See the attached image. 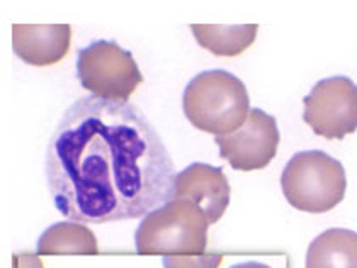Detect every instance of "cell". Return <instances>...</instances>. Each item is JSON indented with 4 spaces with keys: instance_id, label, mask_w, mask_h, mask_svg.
Segmentation results:
<instances>
[{
    "instance_id": "5b68a950",
    "label": "cell",
    "mask_w": 357,
    "mask_h": 268,
    "mask_svg": "<svg viewBox=\"0 0 357 268\" xmlns=\"http://www.w3.org/2000/svg\"><path fill=\"white\" fill-rule=\"evenodd\" d=\"M77 79L96 97L128 102L143 81V73L131 52L116 41L96 40L79 52Z\"/></svg>"
},
{
    "instance_id": "4fadbf2b",
    "label": "cell",
    "mask_w": 357,
    "mask_h": 268,
    "mask_svg": "<svg viewBox=\"0 0 357 268\" xmlns=\"http://www.w3.org/2000/svg\"><path fill=\"white\" fill-rule=\"evenodd\" d=\"M223 262L221 253H203V255H176L164 256V268H220Z\"/></svg>"
},
{
    "instance_id": "8fae6325",
    "label": "cell",
    "mask_w": 357,
    "mask_h": 268,
    "mask_svg": "<svg viewBox=\"0 0 357 268\" xmlns=\"http://www.w3.org/2000/svg\"><path fill=\"white\" fill-rule=\"evenodd\" d=\"M40 255H97L99 244L85 224L63 221L50 226L38 239Z\"/></svg>"
},
{
    "instance_id": "5bb4252c",
    "label": "cell",
    "mask_w": 357,
    "mask_h": 268,
    "mask_svg": "<svg viewBox=\"0 0 357 268\" xmlns=\"http://www.w3.org/2000/svg\"><path fill=\"white\" fill-rule=\"evenodd\" d=\"M17 263H19V268H43L41 260L33 255H19Z\"/></svg>"
},
{
    "instance_id": "52a82bcc",
    "label": "cell",
    "mask_w": 357,
    "mask_h": 268,
    "mask_svg": "<svg viewBox=\"0 0 357 268\" xmlns=\"http://www.w3.org/2000/svg\"><path fill=\"white\" fill-rule=\"evenodd\" d=\"M220 155L231 168L240 172L262 170L274 160L278 153L279 127L275 118L262 109H250L245 124L235 133L216 136Z\"/></svg>"
},
{
    "instance_id": "ba28073f",
    "label": "cell",
    "mask_w": 357,
    "mask_h": 268,
    "mask_svg": "<svg viewBox=\"0 0 357 268\" xmlns=\"http://www.w3.org/2000/svg\"><path fill=\"white\" fill-rule=\"evenodd\" d=\"M172 199L194 202L206 214L208 223L215 224L230 204V184L223 168L192 163L177 173Z\"/></svg>"
},
{
    "instance_id": "277c9868",
    "label": "cell",
    "mask_w": 357,
    "mask_h": 268,
    "mask_svg": "<svg viewBox=\"0 0 357 268\" xmlns=\"http://www.w3.org/2000/svg\"><path fill=\"white\" fill-rule=\"evenodd\" d=\"M281 189L294 209L324 214L344 200L347 177L342 163L325 151H300L282 170Z\"/></svg>"
},
{
    "instance_id": "3957f363",
    "label": "cell",
    "mask_w": 357,
    "mask_h": 268,
    "mask_svg": "<svg viewBox=\"0 0 357 268\" xmlns=\"http://www.w3.org/2000/svg\"><path fill=\"white\" fill-rule=\"evenodd\" d=\"M208 228V217L199 205L172 199L143 217L135 232V248L139 255H203Z\"/></svg>"
},
{
    "instance_id": "8992f818",
    "label": "cell",
    "mask_w": 357,
    "mask_h": 268,
    "mask_svg": "<svg viewBox=\"0 0 357 268\" xmlns=\"http://www.w3.org/2000/svg\"><path fill=\"white\" fill-rule=\"evenodd\" d=\"M303 106V119L321 138L344 139L357 131V85L349 77L317 81Z\"/></svg>"
},
{
    "instance_id": "7c38bea8",
    "label": "cell",
    "mask_w": 357,
    "mask_h": 268,
    "mask_svg": "<svg viewBox=\"0 0 357 268\" xmlns=\"http://www.w3.org/2000/svg\"><path fill=\"white\" fill-rule=\"evenodd\" d=\"M194 38L204 49L215 56H238L254 45L259 24L218 26V24H191Z\"/></svg>"
},
{
    "instance_id": "7a4b0ae2",
    "label": "cell",
    "mask_w": 357,
    "mask_h": 268,
    "mask_svg": "<svg viewBox=\"0 0 357 268\" xmlns=\"http://www.w3.org/2000/svg\"><path fill=\"white\" fill-rule=\"evenodd\" d=\"M185 118L194 127L227 136L243 126L250 112V97L242 80L227 70H208L189 81L182 97Z\"/></svg>"
},
{
    "instance_id": "9c48e42d",
    "label": "cell",
    "mask_w": 357,
    "mask_h": 268,
    "mask_svg": "<svg viewBox=\"0 0 357 268\" xmlns=\"http://www.w3.org/2000/svg\"><path fill=\"white\" fill-rule=\"evenodd\" d=\"M72 45L68 24H13V49L33 67H50L63 60Z\"/></svg>"
},
{
    "instance_id": "9a60e30c",
    "label": "cell",
    "mask_w": 357,
    "mask_h": 268,
    "mask_svg": "<svg viewBox=\"0 0 357 268\" xmlns=\"http://www.w3.org/2000/svg\"><path fill=\"white\" fill-rule=\"evenodd\" d=\"M230 268H273L266 263L261 262H243V263H236V265H231Z\"/></svg>"
},
{
    "instance_id": "30bf717a",
    "label": "cell",
    "mask_w": 357,
    "mask_h": 268,
    "mask_svg": "<svg viewBox=\"0 0 357 268\" xmlns=\"http://www.w3.org/2000/svg\"><path fill=\"white\" fill-rule=\"evenodd\" d=\"M306 268H357V232L330 228L310 243Z\"/></svg>"
},
{
    "instance_id": "6da1fadb",
    "label": "cell",
    "mask_w": 357,
    "mask_h": 268,
    "mask_svg": "<svg viewBox=\"0 0 357 268\" xmlns=\"http://www.w3.org/2000/svg\"><path fill=\"white\" fill-rule=\"evenodd\" d=\"M53 204L67 219H139L172 200L177 172L167 146L133 102L80 97L58 121L45 155Z\"/></svg>"
}]
</instances>
